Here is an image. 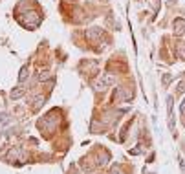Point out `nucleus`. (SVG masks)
<instances>
[{
    "label": "nucleus",
    "instance_id": "nucleus-1",
    "mask_svg": "<svg viewBox=\"0 0 185 174\" xmlns=\"http://www.w3.org/2000/svg\"><path fill=\"white\" fill-rule=\"evenodd\" d=\"M167 110H169V128L174 130V121H172V97L167 99Z\"/></svg>",
    "mask_w": 185,
    "mask_h": 174
},
{
    "label": "nucleus",
    "instance_id": "nucleus-2",
    "mask_svg": "<svg viewBox=\"0 0 185 174\" xmlns=\"http://www.w3.org/2000/svg\"><path fill=\"white\" fill-rule=\"evenodd\" d=\"M112 81H114V79H112V77H110V75H106V77H105V79H103V81H101V79H99V81H97V83H95V90H105V86H106V84H110V83H112Z\"/></svg>",
    "mask_w": 185,
    "mask_h": 174
},
{
    "label": "nucleus",
    "instance_id": "nucleus-3",
    "mask_svg": "<svg viewBox=\"0 0 185 174\" xmlns=\"http://www.w3.org/2000/svg\"><path fill=\"white\" fill-rule=\"evenodd\" d=\"M174 29H176L178 35L183 33V31H185V20H183V18H176V20H174Z\"/></svg>",
    "mask_w": 185,
    "mask_h": 174
},
{
    "label": "nucleus",
    "instance_id": "nucleus-4",
    "mask_svg": "<svg viewBox=\"0 0 185 174\" xmlns=\"http://www.w3.org/2000/svg\"><path fill=\"white\" fill-rule=\"evenodd\" d=\"M22 94H24V88L20 86L18 90H15V92H11V97H13V99H18V97L22 95Z\"/></svg>",
    "mask_w": 185,
    "mask_h": 174
},
{
    "label": "nucleus",
    "instance_id": "nucleus-5",
    "mask_svg": "<svg viewBox=\"0 0 185 174\" xmlns=\"http://www.w3.org/2000/svg\"><path fill=\"white\" fill-rule=\"evenodd\" d=\"M26 75H28V68L24 66V68L20 70V77H18V79H20V81H24V79H26Z\"/></svg>",
    "mask_w": 185,
    "mask_h": 174
}]
</instances>
